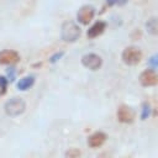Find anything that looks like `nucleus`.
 Instances as JSON below:
<instances>
[{
    "instance_id": "obj_1",
    "label": "nucleus",
    "mask_w": 158,
    "mask_h": 158,
    "mask_svg": "<svg viewBox=\"0 0 158 158\" xmlns=\"http://www.w3.org/2000/svg\"><path fill=\"white\" fill-rule=\"evenodd\" d=\"M80 27L73 22V21H67L62 25V30H60V35H62V40L65 42H74L80 37Z\"/></svg>"
},
{
    "instance_id": "obj_2",
    "label": "nucleus",
    "mask_w": 158,
    "mask_h": 158,
    "mask_svg": "<svg viewBox=\"0 0 158 158\" xmlns=\"http://www.w3.org/2000/svg\"><path fill=\"white\" fill-rule=\"evenodd\" d=\"M26 109V102L21 98H12L5 104V112L9 116H19L21 115Z\"/></svg>"
},
{
    "instance_id": "obj_3",
    "label": "nucleus",
    "mask_w": 158,
    "mask_h": 158,
    "mask_svg": "<svg viewBox=\"0 0 158 158\" xmlns=\"http://www.w3.org/2000/svg\"><path fill=\"white\" fill-rule=\"evenodd\" d=\"M142 59V52L137 47H127L122 52V60L127 65H136Z\"/></svg>"
},
{
    "instance_id": "obj_4",
    "label": "nucleus",
    "mask_w": 158,
    "mask_h": 158,
    "mask_svg": "<svg viewBox=\"0 0 158 158\" xmlns=\"http://www.w3.org/2000/svg\"><path fill=\"white\" fill-rule=\"evenodd\" d=\"M139 83L142 86L158 85V74L153 69H146L139 74Z\"/></svg>"
},
{
    "instance_id": "obj_5",
    "label": "nucleus",
    "mask_w": 158,
    "mask_h": 158,
    "mask_svg": "<svg viewBox=\"0 0 158 158\" xmlns=\"http://www.w3.org/2000/svg\"><path fill=\"white\" fill-rule=\"evenodd\" d=\"M81 63L85 68H88L90 70H98L102 64V59L100 56H98L95 53H89L81 58Z\"/></svg>"
},
{
    "instance_id": "obj_6",
    "label": "nucleus",
    "mask_w": 158,
    "mask_h": 158,
    "mask_svg": "<svg viewBox=\"0 0 158 158\" xmlns=\"http://www.w3.org/2000/svg\"><path fill=\"white\" fill-rule=\"evenodd\" d=\"M117 120L122 123H132L135 120V111L127 105H121L117 109Z\"/></svg>"
},
{
    "instance_id": "obj_7",
    "label": "nucleus",
    "mask_w": 158,
    "mask_h": 158,
    "mask_svg": "<svg viewBox=\"0 0 158 158\" xmlns=\"http://www.w3.org/2000/svg\"><path fill=\"white\" fill-rule=\"evenodd\" d=\"M94 15H95V9H94L93 6H90V5H84V6H81V7L79 9L77 17H78V21H79L80 23L88 25V23L93 20Z\"/></svg>"
},
{
    "instance_id": "obj_8",
    "label": "nucleus",
    "mask_w": 158,
    "mask_h": 158,
    "mask_svg": "<svg viewBox=\"0 0 158 158\" xmlns=\"http://www.w3.org/2000/svg\"><path fill=\"white\" fill-rule=\"evenodd\" d=\"M20 60V56L16 51H12V49H5V51H1L0 52V64H7V65H11V64H15Z\"/></svg>"
},
{
    "instance_id": "obj_9",
    "label": "nucleus",
    "mask_w": 158,
    "mask_h": 158,
    "mask_svg": "<svg viewBox=\"0 0 158 158\" xmlns=\"http://www.w3.org/2000/svg\"><path fill=\"white\" fill-rule=\"evenodd\" d=\"M105 141H106V133H104V132H101V131H98V132H94L93 135L89 136V138H88V144H89L91 148H98V147L102 146Z\"/></svg>"
},
{
    "instance_id": "obj_10",
    "label": "nucleus",
    "mask_w": 158,
    "mask_h": 158,
    "mask_svg": "<svg viewBox=\"0 0 158 158\" xmlns=\"http://www.w3.org/2000/svg\"><path fill=\"white\" fill-rule=\"evenodd\" d=\"M105 28H106V23L104 22V21H98V22H95L89 30H88V37L89 38H95V37H98V36H100L104 31H105Z\"/></svg>"
},
{
    "instance_id": "obj_11",
    "label": "nucleus",
    "mask_w": 158,
    "mask_h": 158,
    "mask_svg": "<svg viewBox=\"0 0 158 158\" xmlns=\"http://www.w3.org/2000/svg\"><path fill=\"white\" fill-rule=\"evenodd\" d=\"M146 30L149 35L158 36V17H151L146 22Z\"/></svg>"
},
{
    "instance_id": "obj_12",
    "label": "nucleus",
    "mask_w": 158,
    "mask_h": 158,
    "mask_svg": "<svg viewBox=\"0 0 158 158\" xmlns=\"http://www.w3.org/2000/svg\"><path fill=\"white\" fill-rule=\"evenodd\" d=\"M33 84H35V78H33L32 75L25 77V78L20 79V81L17 83V89H19V90H27V89H30Z\"/></svg>"
},
{
    "instance_id": "obj_13",
    "label": "nucleus",
    "mask_w": 158,
    "mask_h": 158,
    "mask_svg": "<svg viewBox=\"0 0 158 158\" xmlns=\"http://www.w3.org/2000/svg\"><path fill=\"white\" fill-rule=\"evenodd\" d=\"M6 88H7V80L4 77H0V95H4L6 93Z\"/></svg>"
},
{
    "instance_id": "obj_14",
    "label": "nucleus",
    "mask_w": 158,
    "mask_h": 158,
    "mask_svg": "<svg viewBox=\"0 0 158 158\" xmlns=\"http://www.w3.org/2000/svg\"><path fill=\"white\" fill-rule=\"evenodd\" d=\"M80 157V151L72 148L69 151H67V158H79Z\"/></svg>"
},
{
    "instance_id": "obj_15",
    "label": "nucleus",
    "mask_w": 158,
    "mask_h": 158,
    "mask_svg": "<svg viewBox=\"0 0 158 158\" xmlns=\"http://www.w3.org/2000/svg\"><path fill=\"white\" fill-rule=\"evenodd\" d=\"M149 112H151V109H149V105H148V104H146V105L143 106V110H142V116H141V118H142V120H144V118H147V117L149 116Z\"/></svg>"
},
{
    "instance_id": "obj_16",
    "label": "nucleus",
    "mask_w": 158,
    "mask_h": 158,
    "mask_svg": "<svg viewBox=\"0 0 158 158\" xmlns=\"http://www.w3.org/2000/svg\"><path fill=\"white\" fill-rule=\"evenodd\" d=\"M149 64H151V65H154V67H158V54L154 56V57H152V58L149 59Z\"/></svg>"
},
{
    "instance_id": "obj_17",
    "label": "nucleus",
    "mask_w": 158,
    "mask_h": 158,
    "mask_svg": "<svg viewBox=\"0 0 158 158\" xmlns=\"http://www.w3.org/2000/svg\"><path fill=\"white\" fill-rule=\"evenodd\" d=\"M127 0H107V4L109 5H115V4H118V5H121V4H125Z\"/></svg>"
},
{
    "instance_id": "obj_18",
    "label": "nucleus",
    "mask_w": 158,
    "mask_h": 158,
    "mask_svg": "<svg viewBox=\"0 0 158 158\" xmlns=\"http://www.w3.org/2000/svg\"><path fill=\"white\" fill-rule=\"evenodd\" d=\"M62 54H63V53H58V54H56L54 57H52V59H51V60H52V62H54V60H57V58H59V57H60Z\"/></svg>"
}]
</instances>
